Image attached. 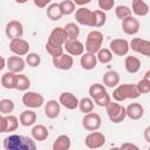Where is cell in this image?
I'll list each match as a JSON object with an SVG mask.
<instances>
[{
	"label": "cell",
	"mask_w": 150,
	"mask_h": 150,
	"mask_svg": "<svg viewBox=\"0 0 150 150\" xmlns=\"http://www.w3.org/2000/svg\"><path fill=\"white\" fill-rule=\"evenodd\" d=\"M33 139L21 135H11L4 138L2 146L6 150H34L36 145Z\"/></svg>",
	"instance_id": "1"
},
{
	"label": "cell",
	"mask_w": 150,
	"mask_h": 150,
	"mask_svg": "<svg viewBox=\"0 0 150 150\" xmlns=\"http://www.w3.org/2000/svg\"><path fill=\"white\" fill-rule=\"evenodd\" d=\"M141 95V93L137 89L136 84L132 83H124V84H118L115 87L112 91V98L117 102H122L127 98H137Z\"/></svg>",
	"instance_id": "2"
},
{
	"label": "cell",
	"mask_w": 150,
	"mask_h": 150,
	"mask_svg": "<svg viewBox=\"0 0 150 150\" xmlns=\"http://www.w3.org/2000/svg\"><path fill=\"white\" fill-rule=\"evenodd\" d=\"M105 110L109 120L112 123H121L127 117V109L120 103H117V101H110V103L105 107Z\"/></svg>",
	"instance_id": "3"
},
{
	"label": "cell",
	"mask_w": 150,
	"mask_h": 150,
	"mask_svg": "<svg viewBox=\"0 0 150 150\" xmlns=\"http://www.w3.org/2000/svg\"><path fill=\"white\" fill-rule=\"evenodd\" d=\"M102 42H103V34L100 30H91L87 35V40L84 43L86 50L96 54L102 48Z\"/></svg>",
	"instance_id": "4"
},
{
	"label": "cell",
	"mask_w": 150,
	"mask_h": 150,
	"mask_svg": "<svg viewBox=\"0 0 150 150\" xmlns=\"http://www.w3.org/2000/svg\"><path fill=\"white\" fill-rule=\"evenodd\" d=\"M75 19L80 25L95 27V14L94 11H90L86 7H80L75 12Z\"/></svg>",
	"instance_id": "5"
},
{
	"label": "cell",
	"mask_w": 150,
	"mask_h": 150,
	"mask_svg": "<svg viewBox=\"0 0 150 150\" xmlns=\"http://www.w3.org/2000/svg\"><path fill=\"white\" fill-rule=\"evenodd\" d=\"M22 103L25 107L27 108H40L45 103V98L41 94L35 93V91H27L26 94H23L22 96Z\"/></svg>",
	"instance_id": "6"
},
{
	"label": "cell",
	"mask_w": 150,
	"mask_h": 150,
	"mask_svg": "<svg viewBox=\"0 0 150 150\" xmlns=\"http://www.w3.org/2000/svg\"><path fill=\"white\" fill-rule=\"evenodd\" d=\"M84 144L89 149H98L105 144V136L97 130L90 131L84 138Z\"/></svg>",
	"instance_id": "7"
},
{
	"label": "cell",
	"mask_w": 150,
	"mask_h": 150,
	"mask_svg": "<svg viewBox=\"0 0 150 150\" xmlns=\"http://www.w3.org/2000/svg\"><path fill=\"white\" fill-rule=\"evenodd\" d=\"M101 124H102V120H101V116L96 112H88L83 116L82 118V125L86 130L88 131H95V130H98L101 128Z\"/></svg>",
	"instance_id": "8"
},
{
	"label": "cell",
	"mask_w": 150,
	"mask_h": 150,
	"mask_svg": "<svg viewBox=\"0 0 150 150\" xmlns=\"http://www.w3.org/2000/svg\"><path fill=\"white\" fill-rule=\"evenodd\" d=\"M19 121L14 115H1L0 117V132H12L19 127Z\"/></svg>",
	"instance_id": "9"
},
{
	"label": "cell",
	"mask_w": 150,
	"mask_h": 150,
	"mask_svg": "<svg viewBox=\"0 0 150 150\" xmlns=\"http://www.w3.org/2000/svg\"><path fill=\"white\" fill-rule=\"evenodd\" d=\"M29 43L21 39V38H18V39H13L11 40L9 42V50L14 54V55H19V56H25L29 53Z\"/></svg>",
	"instance_id": "10"
},
{
	"label": "cell",
	"mask_w": 150,
	"mask_h": 150,
	"mask_svg": "<svg viewBox=\"0 0 150 150\" xmlns=\"http://www.w3.org/2000/svg\"><path fill=\"white\" fill-rule=\"evenodd\" d=\"M109 49L117 56H124L129 53L130 43L125 39H114L110 41Z\"/></svg>",
	"instance_id": "11"
},
{
	"label": "cell",
	"mask_w": 150,
	"mask_h": 150,
	"mask_svg": "<svg viewBox=\"0 0 150 150\" xmlns=\"http://www.w3.org/2000/svg\"><path fill=\"white\" fill-rule=\"evenodd\" d=\"M129 43H130V48L134 52L150 57V41L149 40H144L141 38H134L131 42Z\"/></svg>",
	"instance_id": "12"
},
{
	"label": "cell",
	"mask_w": 150,
	"mask_h": 150,
	"mask_svg": "<svg viewBox=\"0 0 150 150\" xmlns=\"http://www.w3.org/2000/svg\"><path fill=\"white\" fill-rule=\"evenodd\" d=\"M5 32H6V35H7V38L9 40L22 38V35H23V26H22V23L20 21L12 20L6 25Z\"/></svg>",
	"instance_id": "13"
},
{
	"label": "cell",
	"mask_w": 150,
	"mask_h": 150,
	"mask_svg": "<svg viewBox=\"0 0 150 150\" xmlns=\"http://www.w3.org/2000/svg\"><path fill=\"white\" fill-rule=\"evenodd\" d=\"M66 52L68 54H70L71 56H81L83 53H84V45L77 40V39H68L66 41V43L63 45Z\"/></svg>",
	"instance_id": "14"
},
{
	"label": "cell",
	"mask_w": 150,
	"mask_h": 150,
	"mask_svg": "<svg viewBox=\"0 0 150 150\" xmlns=\"http://www.w3.org/2000/svg\"><path fill=\"white\" fill-rule=\"evenodd\" d=\"M53 64L55 68L61 69V70H69L73 64H74V60L73 56L68 53H62L59 56H54L53 57Z\"/></svg>",
	"instance_id": "15"
},
{
	"label": "cell",
	"mask_w": 150,
	"mask_h": 150,
	"mask_svg": "<svg viewBox=\"0 0 150 150\" xmlns=\"http://www.w3.org/2000/svg\"><path fill=\"white\" fill-rule=\"evenodd\" d=\"M59 102H60V104L63 105L66 109L74 110V109H76V108H79V102H80V100H79L73 93L64 91V93L60 94Z\"/></svg>",
	"instance_id": "16"
},
{
	"label": "cell",
	"mask_w": 150,
	"mask_h": 150,
	"mask_svg": "<svg viewBox=\"0 0 150 150\" xmlns=\"http://www.w3.org/2000/svg\"><path fill=\"white\" fill-rule=\"evenodd\" d=\"M67 40H68V34H67L64 27H55L50 32L49 38H48V42L60 45V46H63Z\"/></svg>",
	"instance_id": "17"
},
{
	"label": "cell",
	"mask_w": 150,
	"mask_h": 150,
	"mask_svg": "<svg viewBox=\"0 0 150 150\" xmlns=\"http://www.w3.org/2000/svg\"><path fill=\"white\" fill-rule=\"evenodd\" d=\"M141 28L139 21L134 18L132 15L129 18H125L124 20H122V29L127 35H135L138 33Z\"/></svg>",
	"instance_id": "18"
},
{
	"label": "cell",
	"mask_w": 150,
	"mask_h": 150,
	"mask_svg": "<svg viewBox=\"0 0 150 150\" xmlns=\"http://www.w3.org/2000/svg\"><path fill=\"white\" fill-rule=\"evenodd\" d=\"M26 67V61L19 56V55H14V56H9L7 59V68L8 70L15 73V74H19L21 71H23Z\"/></svg>",
	"instance_id": "19"
},
{
	"label": "cell",
	"mask_w": 150,
	"mask_h": 150,
	"mask_svg": "<svg viewBox=\"0 0 150 150\" xmlns=\"http://www.w3.org/2000/svg\"><path fill=\"white\" fill-rule=\"evenodd\" d=\"M98 60H97V56L95 53H83L81 55V59H80V63H81V67L86 70H91L96 67Z\"/></svg>",
	"instance_id": "20"
},
{
	"label": "cell",
	"mask_w": 150,
	"mask_h": 150,
	"mask_svg": "<svg viewBox=\"0 0 150 150\" xmlns=\"http://www.w3.org/2000/svg\"><path fill=\"white\" fill-rule=\"evenodd\" d=\"M60 102H57L56 100H49L47 103H45V115L48 118H56L60 115Z\"/></svg>",
	"instance_id": "21"
},
{
	"label": "cell",
	"mask_w": 150,
	"mask_h": 150,
	"mask_svg": "<svg viewBox=\"0 0 150 150\" xmlns=\"http://www.w3.org/2000/svg\"><path fill=\"white\" fill-rule=\"evenodd\" d=\"M127 116L130 120H139L144 115V108L141 103H130L127 108Z\"/></svg>",
	"instance_id": "22"
},
{
	"label": "cell",
	"mask_w": 150,
	"mask_h": 150,
	"mask_svg": "<svg viewBox=\"0 0 150 150\" xmlns=\"http://www.w3.org/2000/svg\"><path fill=\"white\" fill-rule=\"evenodd\" d=\"M131 8H132L131 9L132 13L137 16H145V15H148V13L150 11L148 4L143 0H132Z\"/></svg>",
	"instance_id": "23"
},
{
	"label": "cell",
	"mask_w": 150,
	"mask_h": 150,
	"mask_svg": "<svg viewBox=\"0 0 150 150\" xmlns=\"http://www.w3.org/2000/svg\"><path fill=\"white\" fill-rule=\"evenodd\" d=\"M120 83V74L115 70H108L103 75V84L108 88H115Z\"/></svg>",
	"instance_id": "24"
},
{
	"label": "cell",
	"mask_w": 150,
	"mask_h": 150,
	"mask_svg": "<svg viewBox=\"0 0 150 150\" xmlns=\"http://www.w3.org/2000/svg\"><path fill=\"white\" fill-rule=\"evenodd\" d=\"M1 86L5 89H15L16 87V74L8 70L1 76Z\"/></svg>",
	"instance_id": "25"
},
{
	"label": "cell",
	"mask_w": 150,
	"mask_h": 150,
	"mask_svg": "<svg viewBox=\"0 0 150 150\" xmlns=\"http://www.w3.org/2000/svg\"><path fill=\"white\" fill-rule=\"evenodd\" d=\"M32 137L35 141H45L48 138L49 136V131L47 129V127H45L43 124H36L32 128Z\"/></svg>",
	"instance_id": "26"
},
{
	"label": "cell",
	"mask_w": 150,
	"mask_h": 150,
	"mask_svg": "<svg viewBox=\"0 0 150 150\" xmlns=\"http://www.w3.org/2000/svg\"><path fill=\"white\" fill-rule=\"evenodd\" d=\"M124 68H125V70H127L128 73L135 74V73H137V71L139 70V68H141V61H139L136 56H132V55L127 56L125 60H124Z\"/></svg>",
	"instance_id": "27"
},
{
	"label": "cell",
	"mask_w": 150,
	"mask_h": 150,
	"mask_svg": "<svg viewBox=\"0 0 150 150\" xmlns=\"http://www.w3.org/2000/svg\"><path fill=\"white\" fill-rule=\"evenodd\" d=\"M19 120H20L21 125L30 127V125H34L35 122H36V114H35V111L28 109V110H25V111H22L20 114Z\"/></svg>",
	"instance_id": "28"
},
{
	"label": "cell",
	"mask_w": 150,
	"mask_h": 150,
	"mask_svg": "<svg viewBox=\"0 0 150 150\" xmlns=\"http://www.w3.org/2000/svg\"><path fill=\"white\" fill-rule=\"evenodd\" d=\"M71 141L68 135H60L53 143V150H69Z\"/></svg>",
	"instance_id": "29"
},
{
	"label": "cell",
	"mask_w": 150,
	"mask_h": 150,
	"mask_svg": "<svg viewBox=\"0 0 150 150\" xmlns=\"http://www.w3.org/2000/svg\"><path fill=\"white\" fill-rule=\"evenodd\" d=\"M47 16L53 21L60 20L63 16L61 8H60V4H50L47 7Z\"/></svg>",
	"instance_id": "30"
},
{
	"label": "cell",
	"mask_w": 150,
	"mask_h": 150,
	"mask_svg": "<svg viewBox=\"0 0 150 150\" xmlns=\"http://www.w3.org/2000/svg\"><path fill=\"white\" fill-rule=\"evenodd\" d=\"M29 87H30V80L21 73L16 74V87H15V89H18L20 91H25Z\"/></svg>",
	"instance_id": "31"
},
{
	"label": "cell",
	"mask_w": 150,
	"mask_h": 150,
	"mask_svg": "<svg viewBox=\"0 0 150 150\" xmlns=\"http://www.w3.org/2000/svg\"><path fill=\"white\" fill-rule=\"evenodd\" d=\"M79 109L84 114L91 112L94 109V100L91 97H82L79 102Z\"/></svg>",
	"instance_id": "32"
},
{
	"label": "cell",
	"mask_w": 150,
	"mask_h": 150,
	"mask_svg": "<svg viewBox=\"0 0 150 150\" xmlns=\"http://www.w3.org/2000/svg\"><path fill=\"white\" fill-rule=\"evenodd\" d=\"M107 90H105V86L104 84H101V83H94V84H91L90 87H89V89H88V93H89V96L93 98V100H95L96 97H98V96H101L103 93H105Z\"/></svg>",
	"instance_id": "33"
},
{
	"label": "cell",
	"mask_w": 150,
	"mask_h": 150,
	"mask_svg": "<svg viewBox=\"0 0 150 150\" xmlns=\"http://www.w3.org/2000/svg\"><path fill=\"white\" fill-rule=\"evenodd\" d=\"M97 60L101 63H109L112 60V52L109 48H101L97 53H96Z\"/></svg>",
	"instance_id": "34"
},
{
	"label": "cell",
	"mask_w": 150,
	"mask_h": 150,
	"mask_svg": "<svg viewBox=\"0 0 150 150\" xmlns=\"http://www.w3.org/2000/svg\"><path fill=\"white\" fill-rule=\"evenodd\" d=\"M15 108V104L9 98H2L0 101V112L1 115H9Z\"/></svg>",
	"instance_id": "35"
},
{
	"label": "cell",
	"mask_w": 150,
	"mask_h": 150,
	"mask_svg": "<svg viewBox=\"0 0 150 150\" xmlns=\"http://www.w3.org/2000/svg\"><path fill=\"white\" fill-rule=\"evenodd\" d=\"M131 12H132V11H131L128 6H125V5H118V6L115 7V15H116V18L120 19L121 21L124 20L125 18L131 16Z\"/></svg>",
	"instance_id": "36"
},
{
	"label": "cell",
	"mask_w": 150,
	"mask_h": 150,
	"mask_svg": "<svg viewBox=\"0 0 150 150\" xmlns=\"http://www.w3.org/2000/svg\"><path fill=\"white\" fill-rule=\"evenodd\" d=\"M60 8L63 15H70L75 12V4L73 0H63L60 2Z\"/></svg>",
	"instance_id": "37"
},
{
	"label": "cell",
	"mask_w": 150,
	"mask_h": 150,
	"mask_svg": "<svg viewBox=\"0 0 150 150\" xmlns=\"http://www.w3.org/2000/svg\"><path fill=\"white\" fill-rule=\"evenodd\" d=\"M64 29L68 34V39H77L80 35V28L76 23L74 22H69L64 26Z\"/></svg>",
	"instance_id": "38"
},
{
	"label": "cell",
	"mask_w": 150,
	"mask_h": 150,
	"mask_svg": "<svg viewBox=\"0 0 150 150\" xmlns=\"http://www.w3.org/2000/svg\"><path fill=\"white\" fill-rule=\"evenodd\" d=\"M63 49L64 47L63 46H60V45H55V43H52V42H48L46 43V50L54 57V56H59L63 53Z\"/></svg>",
	"instance_id": "39"
},
{
	"label": "cell",
	"mask_w": 150,
	"mask_h": 150,
	"mask_svg": "<svg viewBox=\"0 0 150 150\" xmlns=\"http://www.w3.org/2000/svg\"><path fill=\"white\" fill-rule=\"evenodd\" d=\"M26 63H27L29 67L35 68V67L40 66V63H41V57H40V55L36 54V53H28L27 56H26Z\"/></svg>",
	"instance_id": "40"
},
{
	"label": "cell",
	"mask_w": 150,
	"mask_h": 150,
	"mask_svg": "<svg viewBox=\"0 0 150 150\" xmlns=\"http://www.w3.org/2000/svg\"><path fill=\"white\" fill-rule=\"evenodd\" d=\"M95 14V27H102L107 21V14L102 9L94 11Z\"/></svg>",
	"instance_id": "41"
},
{
	"label": "cell",
	"mask_w": 150,
	"mask_h": 150,
	"mask_svg": "<svg viewBox=\"0 0 150 150\" xmlns=\"http://www.w3.org/2000/svg\"><path fill=\"white\" fill-rule=\"evenodd\" d=\"M110 101H111V97H110V95L105 91V93H103L101 96H98V97H96L95 100H94V102L98 105V107H107L109 103H110Z\"/></svg>",
	"instance_id": "42"
},
{
	"label": "cell",
	"mask_w": 150,
	"mask_h": 150,
	"mask_svg": "<svg viewBox=\"0 0 150 150\" xmlns=\"http://www.w3.org/2000/svg\"><path fill=\"white\" fill-rule=\"evenodd\" d=\"M98 7L102 11H110L115 6V0H97Z\"/></svg>",
	"instance_id": "43"
},
{
	"label": "cell",
	"mask_w": 150,
	"mask_h": 150,
	"mask_svg": "<svg viewBox=\"0 0 150 150\" xmlns=\"http://www.w3.org/2000/svg\"><path fill=\"white\" fill-rule=\"evenodd\" d=\"M137 89H138V91L141 93V94H148V93H150V82H148L146 80H141L137 84Z\"/></svg>",
	"instance_id": "44"
},
{
	"label": "cell",
	"mask_w": 150,
	"mask_h": 150,
	"mask_svg": "<svg viewBox=\"0 0 150 150\" xmlns=\"http://www.w3.org/2000/svg\"><path fill=\"white\" fill-rule=\"evenodd\" d=\"M33 1H34V5H35L36 7H39V8H45L47 5L50 4L52 0H33Z\"/></svg>",
	"instance_id": "45"
},
{
	"label": "cell",
	"mask_w": 150,
	"mask_h": 150,
	"mask_svg": "<svg viewBox=\"0 0 150 150\" xmlns=\"http://www.w3.org/2000/svg\"><path fill=\"white\" fill-rule=\"evenodd\" d=\"M143 136H144V139H145L148 143H150V125L146 127V128L144 129V131H143Z\"/></svg>",
	"instance_id": "46"
},
{
	"label": "cell",
	"mask_w": 150,
	"mask_h": 150,
	"mask_svg": "<svg viewBox=\"0 0 150 150\" xmlns=\"http://www.w3.org/2000/svg\"><path fill=\"white\" fill-rule=\"evenodd\" d=\"M120 148L121 149H138V146L132 143H123V144H121Z\"/></svg>",
	"instance_id": "47"
},
{
	"label": "cell",
	"mask_w": 150,
	"mask_h": 150,
	"mask_svg": "<svg viewBox=\"0 0 150 150\" xmlns=\"http://www.w3.org/2000/svg\"><path fill=\"white\" fill-rule=\"evenodd\" d=\"M74 1V4L75 5H77V6H86V5H88V4H90L91 2V0H73Z\"/></svg>",
	"instance_id": "48"
},
{
	"label": "cell",
	"mask_w": 150,
	"mask_h": 150,
	"mask_svg": "<svg viewBox=\"0 0 150 150\" xmlns=\"http://www.w3.org/2000/svg\"><path fill=\"white\" fill-rule=\"evenodd\" d=\"M144 80H146L148 82H150V70H148V71H145V74H144V77H143Z\"/></svg>",
	"instance_id": "49"
},
{
	"label": "cell",
	"mask_w": 150,
	"mask_h": 150,
	"mask_svg": "<svg viewBox=\"0 0 150 150\" xmlns=\"http://www.w3.org/2000/svg\"><path fill=\"white\" fill-rule=\"evenodd\" d=\"M28 0H15V2L16 4H20V5H22V4H26Z\"/></svg>",
	"instance_id": "50"
},
{
	"label": "cell",
	"mask_w": 150,
	"mask_h": 150,
	"mask_svg": "<svg viewBox=\"0 0 150 150\" xmlns=\"http://www.w3.org/2000/svg\"><path fill=\"white\" fill-rule=\"evenodd\" d=\"M1 60H2V66H0V69H2V68L5 67V64H6V61H5V57H2Z\"/></svg>",
	"instance_id": "51"
},
{
	"label": "cell",
	"mask_w": 150,
	"mask_h": 150,
	"mask_svg": "<svg viewBox=\"0 0 150 150\" xmlns=\"http://www.w3.org/2000/svg\"><path fill=\"white\" fill-rule=\"evenodd\" d=\"M149 150H150V146H149Z\"/></svg>",
	"instance_id": "52"
}]
</instances>
